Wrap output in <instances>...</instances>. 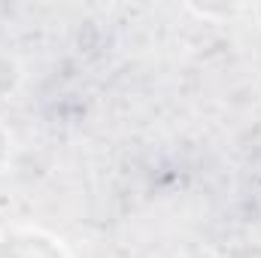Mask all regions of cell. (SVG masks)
I'll list each match as a JSON object with an SVG mask.
<instances>
[{"mask_svg": "<svg viewBox=\"0 0 261 258\" xmlns=\"http://www.w3.org/2000/svg\"><path fill=\"white\" fill-rule=\"evenodd\" d=\"M9 155H12V140H9V134L0 128V167L9 161Z\"/></svg>", "mask_w": 261, "mask_h": 258, "instance_id": "6da1fadb", "label": "cell"}]
</instances>
